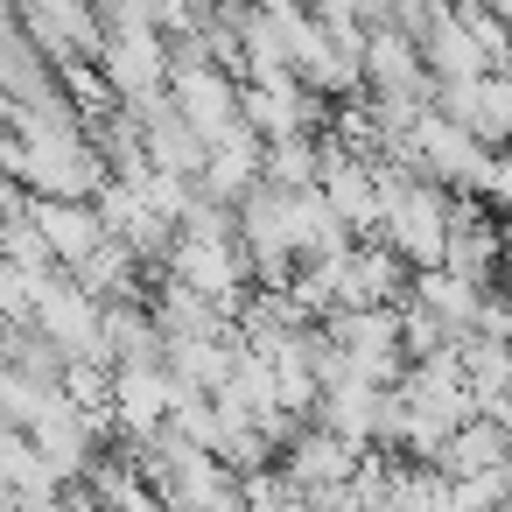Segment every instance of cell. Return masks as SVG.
Masks as SVG:
<instances>
[{"instance_id":"obj_5","label":"cell","mask_w":512,"mask_h":512,"mask_svg":"<svg viewBox=\"0 0 512 512\" xmlns=\"http://www.w3.org/2000/svg\"><path fill=\"white\" fill-rule=\"evenodd\" d=\"M246 512H309V498H302V491H288V498H274V505H246Z\"/></svg>"},{"instance_id":"obj_3","label":"cell","mask_w":512,"mask_h":512,"mask_svg":"<svg viewBox=\"0 0 512 512\" xmlns=\"http://www.w3.org/2000/svg\"><path fill=\"white\" fill-rule=\"evenodd\" d=\"M351 470H358V449L344 442V435H302L295 442V456H288V484L295 491H316V484H351Z\"/></svg>"},{"instance_id":"obj_1","label":"cell","mask_w":512,"mask_h":512,"mask_svg":"<svg viewBox=\"0 0 512 512\" xmlns=\"http://www.w3.org/2000/svg\"><path fill=\"white\" fill-rule=\"evenodd\" d=\"M169 78H176V113H183L197 134H218V127L239 120V92H232V78H218L211 64L190 57V64H176Z\"/></svg>"},{"instance_id":"obj_4","label":"cell","mask_w":512,"mask_h":512,"mask_svg":"<svg viewBox=\"0 0 512 512\" xmlns=\"http://www.w3.org/2000/svg\"><path fill=\"white\" fill-rule=\"evenodd\" d=\"M36 232H43V239H50V253H64L71 267L106 239L99 211H85V204H43V211H36Z\"/></svg>"},{"instance_id":"obj_2","label":"cell","mask_w":512,"mask_h":512,"mask_svg":"<svg viewBox=\"0 0 512 512\" xmlns=\"http://www.w3.org/2000/svg\"><path fill=\"white\" fill-rule=\"evenodd\" d=\"M169 393H176V379L162 365H120V428L155 435L162 414H169Z\"/></svg>"}]
</instances>
